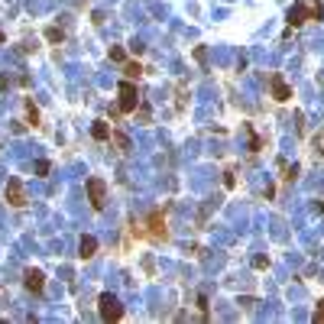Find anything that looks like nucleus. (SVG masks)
Segmentation results:
<instances>
[{"label": "nucleus", "instance_id": "16", "mask_svg": "<svg viewBox=\"0 0 324 324\" xmlns=\"http://www.w3.org/2000/svg\"><path fill=\"white\" fill-rule=\"evenodd\" d=\"M45 39H49V42H62V29L59 26H49V29H45Z\"/></svg>", "mask_w": 324, "mask_h": 324}, {"label": "nucleus", "instance_id": "13", "mask_svg": "<svg viewBox=\"0 0 324 324\" xmlns=\"http://www.w3.org/2000/svg\"><path fill=\"white\" fill-rule=\"evenodd\" d=\"M26 123H29V127H39V111H36V104L33 101H26Z\"/></svg>", "mask_w": 324, "mask_h": 324}, {"label": "nucleus", "instance_id": "19", "mask_svg": "<svg viewBox=\"0 0 324 324\" xmlns=\"http://www.w3.org/2000/svg\"><path fill=\"white\" fill-rule=\"evenodd\" d=\"M314 152H318V156L324 159V130H321L318 136H314Z\"/></svg>", "mask_w": 324, "mask_h": 324}, {"label": "nucleus", "instance_id": "8", "mask_svg": "<svg viewBox=\"0 0 324 324\" xmlns=\"http://www.w3.org/2000/svg\"><path fill=\"white\" fill-rule=\"evenodd\" d=\"M308 20V4H292L289 10V29H298Z\"/></svg>", "mask_w": 324, "mask_h": 324}, {"label": "nucleus", "instance_id": "22", "mask_svg": "<svg viewBox=\"0 0 324 324\" xmlns=\"http://www.w3.org/2000/svg\"><path fill=\"white\" fill-rule=\"evenodd\" d=\"M266 266H269L266 256H253V269H266Z\"/></svg>", "mask_w": 324, "mask_h": 324}, {"label": "nucleus", "instance_id": "12", "mask_svg": "<svg viewBox=\"0 0 324 324\" xmlns=\"http://www.w3.org/2000/svg\"><path fill=\"white\" fill-rule=\"evenodd\" d=\"M308 20H324V4L321 0H314V4H308Z\"/></svg>", "mask_w": 324, "mask_h": 324}, {"label": "nucleus", "instance_id": "21", "mask_svg": "<svg viewBox=\"0 0 324 324\" xmlns=\"http://www.w3.org/2000/svg\"><path fill=\"white\" fill-rule=\"evenodd\" d=\"M198 308H201V318L207 321V295H198Z\"/></svg>", "mask_w": 324, "mask_h": 324}, {"label": "nucleus", "instance_id": "3", "mask_svg": "<svg viewBox=\"0 0 324 324\" xmlns=\"http://www.w3.org/2000/svg\"><path fill=\"white\" fill-rule=\"evenodd\" d=\"M84 188H88L91 207H94V211H104V204H107V182L97 179V175H91V179L84 182Z\"/></svg>", "mask_w": 324, "mask_h": 324}, {"label": "nucleus", "instance_id": "18", "mask_svg": "<svg viewBox=\"0 0 324 324\" xmlns=\"http://www.w3.org/2000/svg\"><path fill=\"white\" fill-rule=\"evenodd\" d=\"M311 321H314V324H324V298H321V302H318V308H314Z\"/></svg>", "mask_w": 324, "mask_h": 324}, {"label": "nucleus", "instance_id": "10", "mask_svg": "<svg viewBox=\"0 0 324 324\" xmlns=\"http://www.w3.org/2000/svg\"><path fill=\"white\" fill-rule=\"evenodd\" d=\"M111 133H114V130H111V123H107V120H94V123H91V136H94L97 143L111 140Z\"/></svg>", "mask_w": 324, "mask_h": 324}, {"label": "nucleus", "instance_id": "2", "mask_svg": "<svg viewBox=\"0 0 324 324\" xmlns=\"http://www.w3.org/2000/svg\"><path fill=\"white\" fill-rule=\"evenodd\" d=\"M97 314H101V321H120V318H123L120 298L111 295V292H104V295L97 298Z\"/></svg>", "mask_w": 324, "mask_h": 324}, {"label": "nucleus", "instance_id": "20", "mask_svg": "<svg viewBox=\"0 0 324 324\" xmlns=\"http://www.w3.org/2000/svg\"><path fill=\"white\" fill-rule=\"evenodd\" d=\"M111 59H114V62H127V52H123L120 45H114V49H111Z\"/></svg>", "mask_w": 324, "mask_h": 324}, {"label": "nucleus", "instance_id": "1", "mask_svg": "<svg viewBox=\"0 0 324 324\" xmlns=\"http://www.w3.org/2000/svg\"><path fill=\"white\" fill-rule=\"evenodd\" d=\"M117 94H120V114H136V104H140V94H136V84L130 78H123L117 84Z\"/></svg>", "mask_w": 324, "mask_h": 324}, {"label": "nucleus", "instance_id": "9", "mask_svg": "<svg viewBox=\"0 0 324 324\" xmlns=\"http://www.w3.org/2000/svg\"><path fill=\"white\" fill-rule=\"evenodd\" d=\"M94 253H97V240H94L91 234H84L81 243H78V256H81V259H91Z\"/></svg>", "mask_w": 324, "mask_h": 324}, {"label": "nucleus", "instance_id": "17", "mask_svg": "<svg viewBox=\"0 0 324 324\" xmlns=\"http://www.w3.org/2000/svg\"><path fill=\"white\" fill-rule=\"evenodd\" d=\"M49 169H52V166H49V162H45V159L33 162V172H36V175H49Z\"/></svg>", "mask_w": 324, "mask_h": 324}, {"label": "nucleus", "instance_id": "23", "mask_svg": "<svg viewBox=\"0 0 324 324\" xmlns=\"http://www.w3.org/2000/svg\"><path fill=\"white\" fill-rule=\"evenodd\" d=\"M224 185H227V188H234V185H237V179H234V172H224Z\"/></svg>", "mask_w": 324, "mask_h": 324}, {"label": "nucleus", "instance_id": "24", "mask_svg": "<svg viewBox=\"0 0 324 324\" xmlns=\"http://www.w3.org/2000/svg\"><path fill=\"white\" fill-rule=\"evenodd\" d=\"M4 39H7V36H4V33H0V42H4Z\"/></svg>", "mask_w": 324, "mask_h": 324}, {"label": "nucleus", "instance_id": "14", "mask_svg": "<svg viewBox=\"0 0 324 324\" xmlns=\"http://www.w3.org/2000/svg\"><path fill=\"white\" fill-rule=\"evenodd\" d=\"M279 166L285 169V175H282V179H285V182H295V179H298V166H285V162H282V159H279Z\"/></svg>", "mask_w": 324, "mask_h": 324}, {"label": "nucleus", "instance_id": "7", "mask_svg": "<svg viewBox=\"0 0 324 324\" xmlns=\"http://www.w3.org/2000/svg\"><path fill=\"white\" fill-rule=\"evenodd\" d=\"M23 285H26V292H33V295H39L45 289V276L39 269H26V276H23Z\"/></svg>", "mask_w": 324, "mask_h": 324}, {"label": "nucleus", "instance_id": "11", "mask_svg": "<svg viewBox=\"0 0 324 324\" xmlns=\"http://www.w3.org/2000/svg\"><path fill=\"white\" fill-rule=\"evenodd\" d=\"M140 75H143L140 62H123V78H130V81H133V78H140Z\"/></svg>", "mask_w": 324, "mask_h": 324}, {"label": "nucleus", "instance_id": "4", "mask_svg": "<svg viewBox=\"0 0 324 324\" xmlns=\"http://www.w3.org/2000/svg\"><path fill=\"white\" fill-rule=\"evenodd\" d=\"M146 234L152 237V240H166L169 237V227H166V214H162V207H152L149 211V218H146Z\"/></svg>", "mask_w": 324, "mask_h": 324}, {"label": "nucleus", "instance_id": "15", "mask_svg": "<svg viewBox=\"0 0 324 324\" xmlns=\"http://www.w3.org/2000/svg\"><path fill=\"white\" fill-rule=\"evenodd\" d=\"M111 136H114V143H117V149H120V152H130V140H127L123 133H111Z\"/></svg>", "mask_w": 324, "mask_h": 324}, {"label": "nucleus", "instance_id": "5", "mask_svg": "<svg viewBox=\"0 0 324 324\" xmlns=\"http://www.w3.org/2000/svg\"><path fill=\"white\" fill-rule=\"evenodd\" d=\"M4 198H7V204L10 207H26V188H23V182L20 179H7V188H4Z\"/></svg>", "mask_w": 324, "mask_h": 324}, {"label": "nucleus", "instance_id": "6", "mask_svg": "<svg viewBox=\"0 0 324 324\" xmlns=\"http://www.w3.org/2000/svg\"><path fill=\"white\" fill-rule=\"evenodd\" d=\"M269 91H273V97H276L279 104L292 101V88L285 84V78H282V75H273V78H269Z\"/></svg>", "mask_w": 324, "mask_h": 324}]
</instances>
